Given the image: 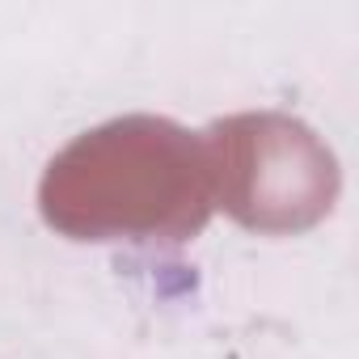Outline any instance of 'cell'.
Segmentation results:
<instances>
[{"label":"cell","instance_id":"cell-1","mask_svg":"<svg viewBox=\"0 0 359 359\" xmlns=\"http://www.w3.org/2000/svg\"><path fill=\"white\" fill-rule=\"evenodd\" d=\"M39 212L85 245H187L216 212L208 140L165 114L106 118L47 161Z\"/></svg>","mask_w":359,"mask_h":359},{"label":"cell","instance_id":"cell-2","mask_svg":"<svg viewBox=\"0 0 359 359\" xmlns=\"http://www.w3.org/2000/svg\"><path fill=\"white\" fill-rule=\"evenodd\" d=\"M216 208L245 233L296 237L317 229L342 191L334 148L296 114L241 110L208 131Z\"/></svg>","mask_w":359,"mask_h":359}]
</instances>
